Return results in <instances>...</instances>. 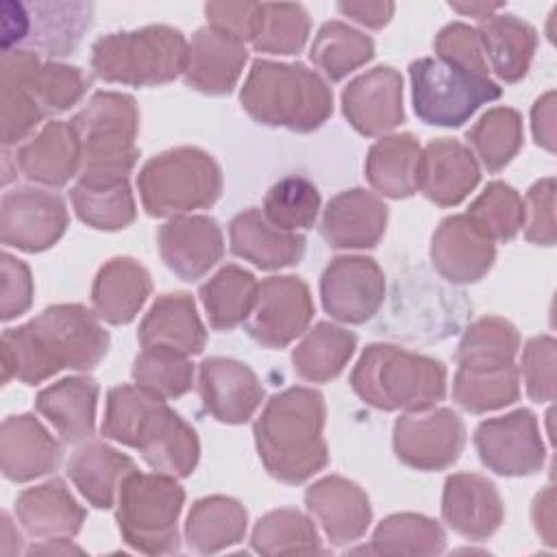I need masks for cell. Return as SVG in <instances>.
<instances>
[{"instance_id":"16","label":"cell","mask_w":557,"mask_h":557,"mask_svg":"<svg viewBox=\"0 0 557 557\" xmlns=\"http://www.w3.org/2000/svg\"><path fill=\"white\" fill-rule=\"evenodd\" d=\"M0 74L15 78L39 107L44 117L74 107L91 85V78L85 76L81 67L41 61L39 52L24 48L2 52Z\"/></svg>"},{"instance_id":"33","label":"cell","mask_w":557,"mask_h":557,"mask_svg":"<svg viewBox=\"0 0 557 557\" xmlns=\"http://www.w3.org/2000/svg\"><path fill=\"white\" fill-rule=\"evenodd\" d=\"M150 292V272L139 261L133 257H113L94 278L91 305L100 320L120 326L135 320Z\"/></svg>"},{"instance_id":"57","label":"cell","mask_w":557,"mask_h":557,"mask_svg":"<svg viewBox=\"0 0 557 557\" xmlns=\"http://www.w3.org/2000/svg\"><path fill=\"white\" fill-rule=\"evenodd\" d=\"M533 139L548 152H555V91L540 96L531 109Z\"/></svg>"},{"instance_id":"53","label":"cell","mask_w":557,"mask_h":557,"mask_svg":"<svg viewBox=\"0 0 557 557\" xmlns=\"http://www.w3.org/2000/svg\"><path fill=\"white\" fill-rule=\"evenodd\" d=\"M555 350L557 344L550 335H537L524 344L522 376L533 403H550L555 398Z\"/></svg>"},{"instance_id":"61","label":"cell","mask_w":557,"mask_h":557,"mask_svg":"<svg viewBox=\"0 0 557 557\" xmlns=\"http://www.w3.org/2000/svg\"><path fill=\"white\" fill-rule=\"evenodd\" d=\"M28 555L46 553V555H70V553H83L78 546L70 544V540H46V544H35L26 550Z\"/></svg>"},{"instance_id":"56","label":"cell","mask_w":557,"mask_h":557,"mask_svg":"<svg viewBox=\"0 0 557 557\" xmlns=\"http://www.w3.org/2000/svg\"><path fill=\"white\" fill-rule=\"evenodd\" d=\"M2 272V287H0V318L4 322L26 313L33 305V276L24 261L11 257L9 252L2 255L0 261Z\"/></svg>"},{"instance_id":"18","label":"cell","mask_w":557,"mask_h":557,"mask_svg":"<svg viewBox=\"0 0 557 557\" xmlns=\"http://www.w3.org/2000/svg\"><path fill=\"white\" fill-rule=\"evenodd\" d=\"M342 111L359 135L376 137L394 131L405 122L400 72L376 65L359 74L342 91Z\"/></svg>"},{"instance_id":"35","label":"cell","mask_w":557,"mask_h":557,"mask_svg":"<svg viewBox=\"0 0 557 557\" xmlns=\"http://www.w3.org/2000/svg\"><path fill=\"white\" fill-rule=\"evenodd\" d=\"M420 144L411 133H396L376 139L366 157L370 187L387 198L400 200L418 191Z\"/></svg>"},{"instance_id":"17","label":"cell","mask_w":557,"mask_h":557,"mask_svg":"<svg viewBox=\"0 0 557 557\" xmlns=\"http://www.w3.org/2000/svg\"><path fill=\"white\" fill-rule=\"evenodd\" d=\"M494 259V239L468 213L448 215L433 233L431 263L453 285L481 281L492 270Z\"/></svg>"},{"instance_id":"45","label":"cell","mask_w":557,"mask_h":557,"mask_svg":"<svg viewBox=\"0 0 557 557\" xmlns=\"http://www.w3.org/2000/svg\"><path fill=\"white\" fill-rule=\"evenodd\" d=\"M520 398V372L505 366L496 370L457 368L453 379V400L470 413H487L503 409Z\"/></svg>"},{"instance_id":"50","label":"cell","mask_w":557,"mask_h":557,"mask_svg":"<svg viewBox=\"0 0 557 557\" xmlns=\"http://www.w3.org/2000/svg\"><path fill=\"white\" fill-rule=\"evenodd\" d=\"M468 215L494 242H509L524 226V200L511 185L492 181L468 207Z\"/></svg>"},{"instance_id":"34","label":"cell","mask_w":557,"mask_h":557,"mask_svg":"<svg viewBox=\"0 0 557 557\" xmlns=\"http://www.w3.org/2000/svg\"><path fill=\"white\" fill-rule=\"evenodd\" d=\"M476 33L485 61L500 81L518 83L527 76L537 48V33L529 22L509 13H494L481 20Z\"/></svg>"},{"instance_id":"43","label":"cell","mask_w":557,"mask_h":557,"mask_svg":"<svg viewBox=\"0 0 557 557\" xmlns=\"http://www.w3.org/2000/svg\"><path fill=\"white\" fill-rule=\"evenodd\" d=\"M446 533L433 518L422 513H394L379 522L368 553L379 555H440Z\"/></svg>"},{"instance_id":"30","label":"cell","mask_w":557,"mask_h":557,"mask_svg":"<svg viewBox=\"0 0 557 557\" xmlns=\"http://www.w3.org/2000/svg\"><path fill=\"white\" fill-rule=\"evenodd\" d=\"M15 518L37 540H72L83 529L87 511L61 479L24 490L15 498Z\"/></svg>"},{"instance_id":"52","label":"cell","mask_w":557,"mask_h":557,"mask_svg":"<svg viewBox=\"0 0 557 557\" xmlns=\"http://www.w3.org/2000/svg\"><path fill=\"white\" fill-rule=\"evenodd\" d=\"M433 48L440 61L479 76H490V65L485 61L476 28L463 22H450L435 35Z\"/></svg>"},{"instance_id":"36","label":"cell","mask_w":557,"mask_h":557,"mask_svg":"<svg viewBox=\"0 0 557 557\" xmlns=\"http://www.w3.org/2000/svg\"><path fill=\"white\" fill-rule=\"evenodd\" d=\"M137 470L135 461L104 442H89L67 461V474L96 509H111L122 479Z\"/></svg>"},{"instance_id":"51","label":"cell","mask_w":557,"mask_h":557,"mask_svg":"<svg viewBox=\"0 0 557 557\" xmlns=\"http://www.w3.org/2000/svg\"><path fill=\"white\" fill-rule=\"evenodd\" d=\"M163 398L150 394L139 385H115L107 394V407L100 433L107 440L131 446L135 442V433L146 418V413Z\"/></svg>"},{"instance_id":"12","label":"cell","mask_w":557,"mask_h":557,"mask_svg":"<svg viewBox=\"0 0 557 557\" xmlns=\"http://www.w3.org/2000/svg\"><path fill=\"white\" fill-rule=\"evenodd\" d=\"M392 444L396 457L409 468L422 472L446 470L459 459L466 446V426L446 407L411 411L394 422Z\"/></svg>"},{"instance_id":"37","label":"cell","mask_w":557,"mask_h":557,"mask_svg":"<svg viewBox=\"0 0 557 557\" xmlns=\"http://www.w3.org/2000/svg\"><path fill=\"white\" fill-rule=\"evenodd\" d=\"M248 513L244 505L228 496L198 498L185 522L187 546L202 555L220 553L244 540Z\"/></svg>"},{"instance_id":"38","label":"cell","mask_w":557,"mask_h":557,"mask_svg":"<svg viewBox=\"0 0 557 557\" xmlns=\"http://www.w3.org/2000/svg\"><path fill=\"white\" fill-rule=\"evenodd\" d=\"M355 348L357 337L352 331L333 322H318L294 348L292 363L300 379L326 383L344 372Z\"/></svg>"},{"instance_id":"59","label":"cell","mask_w":557,"mask_h":557,"mask_svg":"<svg viewBox=\"0 0 557 557\" xmlns=\"http://www.w3.org/2000/svg\"><path fill=\"white\" fill-rule=\"evenodd\" d=\"M555 500H553V487L546 485L533 500V509H531V516H533V524H535V531L542 535V540L548 544V546H555Z\"/></svg>"},{"instance_id":"54","label":"cell","mask_w":557,"mask_h":557,"mask_svg":"<svg viewBox=\"0 0 557 557\" xmlns=\"http://www.w3.org/2000/svg\"><path fill=\"white\" fill-rule=\"evenodd\" d=\"M524 237L535 246L555 244V178L533 183L524 196Z\"/></svg>"},{"instance_id":"15","label":"cell","mask_w":557,"mask_h":557,"mask_svg":"<svg viewBox=\"0 0 557 557\" xmlns=\"http://www.w3.org/2000/svg\"><path fill=\"white\" fill-rule=\"evenodd\" d=\"M311 318L313 300L302 278L292 274L268 276L259 285L246 331L265 348H285L307 331Z\"/></svg>"},{"instance_id":"11","label":"cell","mask_w":557,"mask_h":557,"mask_svg":"<svg viewBox=\"0 0 557 557\" xmlns=\"http://www.w3.org/2000/svg\"><path fill=\"white\" fill-rule=\"evenodd\" d=\"M481 463L500 476H529L542 470L546 448L533 411L516 409L487 418L474 431Z\"/></svg>"},{"instance_id":"9","label":"cell","mask_w":557,"mask_h":557,"mask_svg":"<svg viewBox=\"0 0 557 557\" xmlns=\"http://www.w3.org/2000/svg\"><path fill=\"white\" fill-rule=\"evenodd\" d=\"M411 102L416 115L431 126L457 128L479 107L498 100L503 89L490 76H479L437 57H422L409 65Z\"/></svg>"},{"instance_id":"42","label":"cell","mask_w":557,"mask_h":557,"mask_svg":"<svg viewBox=\"0 0 557 557\" xmlns=\"http://www.w3.org/2000/svg\"><path fill=\"white\" fill-rule=\"evenodd\" d=\"M70 198L76 215L98 231L126 228L137 215L128 178L109 183L76 181L70 189Z\"/></svg>"},{"instance_id":"25","label":"cell","mask_w":557,"mask_h":557,"mask_svg":"<svg viewBox=\"0 0 557 557\" xmlns=\"http://www.w3.org/2000/svg\"><path fill=\"white\" fill-rule=\"evenodd\" d=\"M479 178L476 157L457 139H433L420 152L418 191L440 207L459 205L476 187Z\"/></svg>"},{"instance_id":"21","label":"cell","mask_w":557,"mask_h":557,"mask_svg":"<svg viewBox=\"0 0 557 557\" xmlns=\"http://www.w3.org/2000/svg\"><path fill=\"white\" fill-rule=\"evenodd\" d=\"M202 407L224 424L248 422L263 400V385L242 361L209 357L198 368Z\"/></svg>"},{"instance_id":"19","label":"cell","mask_w":557,"mask_h":557,"mask_svg":"<svg viewBox=\"0 0 557 557\" xmlns=\"http://www.w3.org/2000/svg\"><path fill=\"white\" fill-rule=\"evenodd\" d=\"M133 448L144 461L161 474L174 479L189 476L200 459V442L196 431L172 411L165 400H159L141 420Z\"/></svg>"},{"instance_id":"41","label":"cell","mask_w":557,"mask_h":557,"mask_svg":"<svg viewBox=\"0 0 557 557\" xmlns=\"http://www.w3.org/2000/svg\"><path fill=\"white\" fill-rule=\"evenodd\" d=\"M520 335L511 322L498 315H483L466 331L457 348V363L463 370H496L513 363Z\"/></svg>"},{"instance_id":"22","label":"cell","mask_w":557,"mask_h":557,"mask_svg":"<svg viewBox=\"0 0 557 557\" xmlns=\"http://www.w3.org/2000/svg\"><path fill=\"white\" fill-rule=\"evenodd\" d=\"M442 518L461 537L483 542L503 524L505 507L490 479L476 472H457L444 481Z\"/></svg>"},{"instance_id":"48","label":"cell","mask_w":557,"mask_h":557,"mask_svg":"<svg viewBox=\"0 0 557 557\" xmlns=\"http://www.w3.org/2000/svg\"><path fill=\"white\" fill-rule=\"evenodd\" d=\"M135 385L168 400L187 394L194 387V363L189 355L172 348H144L133 361Z\"/></svg>"},{"instance_id":"27","label":"cell","mask_w":557,"mask_h":557,"mask_svg":"<svg viewBox=\"0 0 557 557\" xmlns=\"http://www.w3.org/2000/svg\"><path fill=\"white\" fill-rule=\"evenodd\" d=\"M246 61L248 50L244 44L218 33L207 24L200 26L187 44L183 78L187 87L200 94L226 96L235 89Z\"/></svg>"},{"instance_id":"49","label":"cell","mask_w":557,"mask_h":557,"mask_svg":"<svg viewBox=\"0 0 557 557\" xmlns=\"http://www.w3.org/2000/svg\"><path fill=\"white\" fill-rule=\"evenodd\" d=\"M311 22L302 4H261L259 30L252 39L257 52L298 54L309 39Z\"/></svg>"},{"instance_id":"29","label":"cell","mask_w":557,"mask_h":557,"mask_svg":"<svg viewBox=\"0 0 557 557\" xmlns=\"http://www.w3.org/2000/svg\"><path fill=\"white\" fill-rule=\"evenodd\" d=\"M231 252L261 270H281L296 265L307 248L298 233L272 226L265 215L250 207L239 211L228 224Z\"/></svg>"},{"instance_id":"6","label":"cell","mask_w":557,"mask_h":557,"mask_svg":"<svg viewBox=\"0 0 557 557\" xmlns=\"http://www.w3.org/2000/svg\"><path fill=\"white\" fill-rule=\"evenodd\" d=\"M187 63L185 35L165 24L102 35L91 46V70L107 83L157 87L178 78Z\"/></svg>"},{"instance_id":"4","label":"cell","mask_w":557,"mask_h":557,"mask_svg":"<svg viewBox=\"0 0 557 557\" xmlns=\"http://www.w3.org/2000/svg\"><path fill=\"white\" fill-rule=\"evenodd\" d=\"M352 392L381 411H424L446 396L442 361L392 344H370L350 372Z\"/></svg>"},{"instance_id":"5","label":"cell","mask_w":557,"mask_h":557,"mask_svg":"<svg viewBox=\"0 0 557 557\" xmlns=\"http://www.w3.org/2000/svg\"><path fill=\"white\" fill-rule=\"evenodd\" d=\"M81 139L78 181L109 183L126 181L139 159L135 144L139 109L133 96L120 91H96L72 117Z\"/></svg>"},{"instance_id":"39","label":"cell","mask_w":557,"mask_h":557,"mask_svg":"<svg viewBox=\"0 0 557 557\" xmlns=\"http://www.w3.org/2000/svg\"><path fill=\"white\" fill-rule=\"evenodd\" d=\"M259 283L252 272L228 263L200 285V300L209 324L215 331H231L244 324L257 302Z\"/></svg>"},{"instance_id":"13","label":"cell","mask_w":557,"mask_h":557,"mask_svg":"<svg viewBox=\"0 0 557 557\" xmlns=\"http://www.w3.org/2000/svg\"><path fill=\"white\" fill-rule=\"evenodd\" d=\"M320 298L331 318L346 324H363L383 305L385 274L370 257H335L320 276Z\"/></svg>"},{"instance_id":"47","label":"cell","mask_w":557,"mask_h":557,"mask_svg":"<svg viewBox=\"0 0 557 557\" xmlns=\"http://www.w3.org/2000/svg\"><path fill=\"white\" fill-rule=\"evenodd\" d=\"M261 213L283 231L311 228L320 213V191L305 176H283L268 189Z\"/></svg>"},{"instance_id":"7","label":"cell","mask_w":557,"mask_h":557,"mask_svg":"<svg viewBox=\"0 0 557 557\" xmlns=\"http://www.w3.org/2000/svg\"><path fill=\"white\" fill-rule=\"evenodd\" d=\"M137 189L148 215L174 218L211 207L222 194V170L209 152L181 146L148 159L137 174Z\"/></svg>"},{"instance_id":"3","label":"cell","mask_w":557,"mask_h":557,"mask_svg":"<svg viewBox=\"0 0 557 557\" xmlns=\"http://www.w3.org/2000/svg\"><path fill=\"white\" fill-rule=\"evenodd\" d=\"M244 111L263 126L294 133L320 128L333 113V91L305 63L255 59L239 91Z\"/></svg>"},{"instance_id":"10","label":"cell","mask_w":557,"mask_h":557,"mask_svg":"<svg viewBox=\"0 0 557 557\" xmlns=\"http://www.w3.org/2000/svg\"><path fill=\"white\" fill-rule=\"evenodd\" d=\"M91 2H4L2 52L22 44L48 57L70 54L91 26Z\"/></svg>"},{"instance_id":"40","label":"cell","mask_w":557,"mask_h":557,"mask_svg":"<svg viewBox=\"0 0 557 557\" xmlns=\"http://www.w3.org/2000/svg\"><path fill=\"white\" fill-rule=\"evenodd\" d=\"M374 57V41L370 35L339 22H324L309 48L311 63L324 72L329 81H342Z\"/></svg>"},{"instance_id":"44","label":"cell","mask_w":557,"mask_h":557,"mask_svg":"<svg viewBox=\"0 0 557 557\" xmlns=\"http://www.w3.org/2000/svg\"><path fill=\"white\" fill-rule=\"evenodd\" d=\"M466 139L487 172H500L522 148V117L511 107H494L479 117Z\"/></svg>"},{"instance_id":"31","label":"cell","mask_w":557,"mask_h":557,"mask_svg":"<svg viewBox=\"0 0 557 557\" xmlns=\"http://www.w3.org/2000/svg\"><path fill=\"white\" fill-rule=\"evenodd\" d=\"M137 339L141 348H172L183 355H200L207 344L205 324L196 311L191 294H161L139 322Z\"/></svg>"},{"instance_id":"24","label":"cell","mask_w":557,"mask_h":557,"mask_svg":"<svg viewBox=\"0 0 557 557\" xmlns=\"http://www.w3.org/2000/svg\"><path fill=\"white\" fill-rule=\"evenodd\" d=\"M305 505L315 516L333 546L359 540L372 522L368 494L355 481L337 474L309 485L305 492Z\"/></svg>"},{"instance_id":"46","label":"cell","mask_w":557,"mask_h":557,"mask_svg":"<svg viewBox=\"0 0 557 557\" xmlns=\"http://www.w3.org/2000/svg\"><path fill=\"white\" fill-rule=\"evenodd\" d=\"M250 544L261 555H292V553L324 550L311 518L292 507H281L261 516L252 529Z\"/></svg>"},{"instance_id":"55","label":"cell","mask_w":557,"mask_h":557,"mask_svg":"<svg viewBox=\"0 0 557 557\" xmlns=\"http://www.w3.org/2000/svg\"><path fill=\"white\" fill-rule=\"evenodd\" d=\"M205 15L211 28L218 33L246 44L252 41L259 22H261V4L259 2H207Z\"/></svg>"},{"instance_id":"1","label":"cell","mask_w":557,"mask_h":557,"mask_svg":"<svg viewBox=\"0 0 557 557\" xmlns=\"http://www.w3.org/2000/svg\"><path fill=\"white\" fill-rule=\"evenodd\" d=\"M109 333L85 305H50L39 315L2 333V383L37 385L52 374L94 370L109 350Z\"/></svg>"},{"instance_id":"28","label":"cell","mask_w":557,"mask_h":557,"mask_svg":"<svg viewBox=\"0 0 557 557\" xmlns=\"http://www.w3.org/2000/svg\"><path fill=\"white\" fill-rule=\"evenodd\" d=\"M81 139L72 122H48L15 152L20 172L39 185L63 187L81 172Z\"/></svg>"},{"instance_id":"23","label":"cell","mask_w":557,"mask_h":557,"mask_svg":"<svg viewBox=\"0 0 557 557\" xmlns=\"http://www.w3.org/2000/svg\"><path fill=\"white\" fill-rule=\"evenodd\" d=\"M387 205L372 191L352 187L333 196L322 213L320 235L331 248H374L385 235Z\"/></svg>"},{"instance_id":"62","label":"cell","mask_w":557,"mask_h":557,"mask_svg":"<svg viewBox=\"0 0 557 557\" xmlns=\"http://www.w3.org/2000/svg\"><path fill=\"white\" fill-rule=\"evenodd\" d=\"M22 537H20V533L15 531L13 533V522H11V518H9V513L7 511H2V553L7 555V550H9V542H13L15 544V548L20 550V546H22V542H20Z\"/></svg>"},{"instance_id":"32","label":"cell","mask_w":557,"mask_h":557,"mask_svg":"<svg viewBox=\"0 0 557 557\" xmlns=\"http://www.w3.org/2000/svg\"><path fill=\"white\" fill-rule=\"evenodd\" d=\"M98 394L100 387L91 376H67L44 387L35 407L65 444L76 446L94 437Z\"/></svg>"},{"instance_id":"58","label":"cell","mask_w":557,"mask_h":557,"mask_svg":"<svg viewBox=\"0 0 557 557\" xmlns=\"http://www.w3.org/2000/svg\"><path fill=\"white\" fill-rule=\"evenodd\" d=\"M337 11L368 28H383L392 15V2H337Z\"/></svg>"},{"instance_id":"14","label":"cell","mask_w":557,"mask_h":557,"mask_svg":"<svg viewBox=\"0 0 557 557\" xmlns=\"http://www.w3.org/2000/svg\"><path fill=\"white\" fill-rule=\"evenodd\" d=\"M67 228L65 200L37 187H15L0 200V239L4 246L41 252L52 248Z\"/></svg>"},{"instance_id":"20","label":"cell","mask_w":557,"mask_h":557,"mask_svg":"<svg viewBox=\"0 0 557 557\" xmlns=\"http://www.w3.org/2000/svg\"><path fill=\"white\" fill-rule=\"evenodd\" d=\"M161 261L181 281L202 278L224 255V237L209 215H174L157 233Z\"/></svg>"},{"instance_id":"2","label":"cell","mask_w":557,"mask_h":557,"mask_svg":"<svg viewBox=\"0 0 557 557\" xmlns=\"http://www.w3.org/2000/svg\"><path fill=\"white\" fill-rule=\"evenodd\" d=\"M326 405L324 396L311 387H287L274 394L259 418L252 435L259 459L270 476L298 485L318 474L329 463L324 442Z\"/></svg>"},{"instance_id":"8","label":"cell","mask_w":557,"mask_h":557,"mask_svg":"<svg viewBox=\"0 0 557 557\" xmlns=\"http://www.w3.org/2000/svg\"><path fill=\"white\" fill-rule=\"evenodd\" d=\"M185 490L161 472H128L117 490V527L122 540L146 555H165L181 548L178 516Z\"/></svg>"},{"instance_id":"26","label":"cell","mask_w":557,"mask_h":557,"mask_svg":"<svg viewBox=\"0 0 557 557\" xmlns=\"http://www.w3.org/2000/svg\"><path fill=\"white\" fill-rule=\"evenodd\" d=\"M63 459V446L33 416H9L0 429V468L4 479L26 483L50 474Z\"/></svg>"},{"instance_id":"60","label":"cell","mask_w":557,"mask_h":557,"mask_svg":"<svg viewBox=\"0 0 557 557\" xmlns=\"http://www.w3.org/2000/svg\"><path fill=\"white\" fill-rule=\"evenodd\" d=\"M505 4L503 2H470V4H455V2H450V9L453 11H457V13H463V15H472V17H476L479 22L481 20H485V17H490V15H494L498 9H503Z\"/></svg>"}]
</instances>
